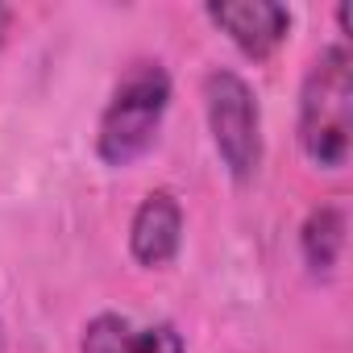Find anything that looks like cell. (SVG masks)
Wrapping results in <instances>:
<instances>
[{"instance_id":"277c9868","label":"cell","mask_w":353,"mask_h":353,"mask_svg":"<svg viewBox=\"0 0 353 353\" xmlns=\"http://www.w3.org/2000/svg\"><path fill=\"white\" fill-rule=\"evenodd\" d=\"M208 21L233 38V46L250 59H266L283 46L291 30L287 5L274 0H225V5H208Z\"/></svg>"},{"instance_id":"7a4b0ae2","label":"cell","mask_w":353,"mask_h":353,"mask_svg":"<svg viewBox=\"0 0 353 353\" xmlns=\"http://www.w3.org/2000/svg\"><path fill=\"white\" fill-rule=\"evenodd\" d=\"M166 104H170V75L162 71V63H133L100 117L96 154L108 166H129L133 158H141L158 137Z\"/></svg>"},{"instance_id":"6da1fadb","label":"cell","mask_w":353,"mask_h":353,"mask_svg":"<svg viewBox=\"0 0 353 353\" xmlns=\"http://www.w3.org/2000/svg\"><path fill=\"white\" fill-rule=\"evenodd\" d=\"M349 141H353V59L336 42L324 46L307 67L299 92V145L316 166L341 170L349 162Z\"/></svg>"},{"instance_id":"8992f818","label":"cell","mask_w":353,"mask_h":353,"mask_svg":"<svg viewBox=\"0 0 353 353\" xmlns=\"http://www.w3.org/2000/svg\"><path fill=\"white\" fill-rule=\"evenodd\" d=\"M345 233H349V212L341 204H316L299 229V250L312 274H328L341 254H345Z\"/></svg>"},{"instance_id":"5b68a950","label":"cell","mask_w":353,"mask_h":353,"mask_svg":"<svg viewBox=\"0 0 353 353\" xmlns=\"http://www.w3.org/2000/svg\"><path fill=\"white\" fill-rule=\"evenodd\" d=\"M179 241H183V204L174 200V192L158 188L150 192L137 212H133V225H129V254L141 262V266H166L174 254H179Z\"/></svg>"},{"instance_id":"3957f363","label":"cell","mask_w":353,"mask_h":353,"mask_svg":"<svg viewBox=\"0 0 353 353\" xmlns=\"http://www.w3.org/2000/svg\"><path fill=\"white\" fill-rule=\"evenodd\" d=\"M204 108H208V129L221 162L237 183L254 179L262 162V112L254 100V88L237 71H208L204 75Z\"/></svg>"},{"instance_id":"ba28073f","label":"cell","mask_w":353,"mask_h":353,"mask_svg":"<svg viewBox=\"0 0 353 353\" xmlns=\"http://www.w3.org/2000/svg\"><path fill=\"white\" fill-rule=\"evenodd\" d=\"M129 353H188V345H183L179 328H174L170 320H158V324H150V328L133 332Z\"/></svg>"},{"instance_id":"52a82bcc","label":"cell","mask_w":353,"mask_h":353,"mask_svg":"<svg viewBox=\"0 0 353 353\" xmlns=\"http://www.w3.org/2000/svg\"><path fill=\"white\" fill-rule=\"evenodd\" d=\"M129 341H133V324L117 312H100L96 320H88L79 353H129Z\"/></svg>"},{"instance_id":"9c48e42d","label":"cell","mask_w":353,"mask_h":353,"mask_svg":"<svg viewBox=\"0 0 353 353\" xmlns=\"http://www.w3.org/2000/svg\"><path fill=\"white\" fill-rule=\"evenodd\" d=\"M9 21H13V13H9L5 5H0V38H5V34H9Z\"/></svg>"}]
</instances>
